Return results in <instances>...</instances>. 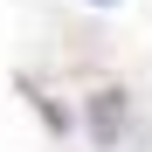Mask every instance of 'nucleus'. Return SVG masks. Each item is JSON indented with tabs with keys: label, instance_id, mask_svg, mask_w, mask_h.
<instances>
[{
	"label": "nucleus",
	"instance_id": "1",
	"mask_svg": "<svg viewBox=\"0 0 152 152\" xmlns=\"http://www.w3.org/2000/svg\"><path fill=\"white\" fill-rule=\"evenodd\" d=\"M124 118H132V104H124L118 90H97V97H90V124H97V138H104V145L118 138V124H124Z\"/></svg>",
	"mask_w": 152,
	"mask_h": 152
},
{
	"label": "nucleus",
	"instance_id": "2",
	"mask_svg": "<svg viewBox=\"0 0 152 152\" xmlns=\"http://www.w3.org/2000/svg\"><path fill=\"white\" fill-rule=\"evenodd\" d=\"M97 7H118V0H97Z\"/></svg>",
	"mask_w": 152,
	"mask_h": 152
}]
</instances>
